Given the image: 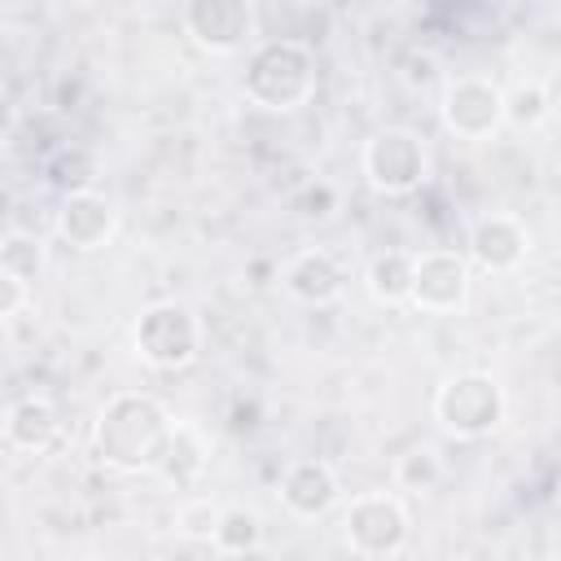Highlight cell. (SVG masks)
<instances>
[{
  "instance_id": "1",
  "label": "cell",
  "mask_w": 561,
  "mask_h": 561,
  "mask_svg": "<svg viewBox=\"0 0 561 561\" xmlns=\"http://www.w3.org/2000/svg\"><path fill=\"white\" fill-rule=\"evenodd\" d=\"M171 434H175V421L153 394L123 390L101 408L92 447H96V460L114 473H149L162 465Z\"/></svg>"
},
{
  "instance_id": "2",
  "label": "cell",
  "mask_w": 561,
  "mask_h": 561,
  "mask_svg": "<svg viewBox=\"0 0 561 561\" xmlns=\"http://www.w3.org/2000/svg\"><path fill=\"white\" fill-rule=\"evenodd\" d=\"M316 92V57L302 39H267L245 61V96L263 110H298Z\"/></svg>"
},
{
  "instance_id": "3",
  "label": "cell",
  "mask_w": 561,
  "mask_h": 561,
  "mask_svg": "<svg viewBox=\"0 0 561 561\" xmlns=\"http://www.w3.org/2000/svg\"><path fill=\"white\" fill-rule=\"evenodd\" d=\"M504 412H508L504 386L491 373H478V368L456 373V377H447L434 390V421L451 438H465V443L495 434L500 421H504Z\"/></svg>"
},
{
  "instance_id": "4",
  "label": "cell",
  "mask_w": 561,
  "mask_h": 561,
  "mask_svg": "<svg viewBox=\"0 0 561 561\" xmlns=\"http://www.w3.org/2000/svg\"><path fill=\"white\" fill-rule=\"evenodd\" d=\"M359 167H364L368 188L386 197H408L430 175V149L412 127H381L364 140Z\"/></svg>"
},
{
  "instance_id": "5",
  "label": "cell",
  "mask_w": 561,
  "mask_h": 561,
  "mask_svg": "<svg viewBox=\"0 0 561 561\" xmlns=\"http://www.w3.org/2000/svg\"><path fill=\"white\" fill-rule=\"evenodd\" d=\"M131 337H136V355L149 368L175 373V368H188L197 359V351H202V320L184 302H153V307L140 311Z\"/></svg>"
},
{
  "instance_id": "6",
  "label": "cell",
  "mask_w": 561,
  "mask_h": 561,
  "mask_svg": "<svg viewBox=\"0 0 561 561\" xmlns=\"http://www.w3.org/2000/svg\"><path fill=\"white\" fill-rule=\"evenodd\" d=\"M342 539L364 561H386L408 543V508L390 491H364L342 513Z\"/></svg>"
},
{
  "instance_id": "7",
  "label": "cell",
  "mask_w": 561,
  "mask_h": 561,
  "mask_svg": "<svg viewBox=\"0 0 561 561\" xmlns=\"http://www.w3.org/2000/svg\"><path fill=\"white\" fill-rule=\"evenodd\" d=\"M438 118L460 140H486L504 123V88L486 75H456L443 83Z\"/></svg>"
},
{
  "instance_id": "8",
  "label": "cell",
  "mask_w": 561,
  "mask_h": 561,
  "mask_svg": "<svg viewBox=\"0 0 561 561\" xmlns=\"http://www.w3.org/2000/svg\"><path fill=\"white\" fill-rule=\"evenodd\" d=\"M180 22L193 35V44L215 57L241 53L259 31L254 4H245V0H188L180 9Z\"/></svg>"
},
{
  "instance_id": "9",
  "label": "cell",
  "mask_w": 561,
  "mask_h": 561,
  "mask_svg": "<svg viewBox=\"0 0 561 561\" xmlns=\"http://www.w3.org/2000/svg\"><path fill=\"white\" fill-rule=\"evenodd\" d=\"M469 259L456 250H421L416 254V280H412V307L425 316H456L469 302Z\"/></svg>"
},
{
  "instance_id": "10",
  "label": "cell",
  "mask_w": 561,
  "mask_h": 561,
  "mask_svg": "<svg viewBox=\"0 0 561 561\" xmlns=\"http://www.w3.org/2000/svg\"><path fill=\"white\" fill-rule=\"evenodd\" d=\"M526 250H530V232L508 210H486L469 224V259L482 272H517L526 263Z\"/></svg>"
},
{
  "instance_id": "11",
  "label": "cell",
  "mask_w": 561,
  "mask_h": 561,
  "mask_svg": "<svg viewBox=\"0 0 561 561\" xmlns=\"http://www.w3.org/2000/svg\"><path fill=\"white\" fill-rule=\"evenodd\" d=\"M280 285H285L289 298H298L302 307H329V302H337L342 289H346V267L337 263L333 250L307 245V250H298V254L285 259Z\"/></svg>"
},
{
  "instance_id": "12",
  "label": "cell",
  "mask_w": 561,
  "mask_h": 561,
  "mask_svg": "<svg viewBox=\"0 0 561 561\" xmlns=\"http://www.w3.org/2000/svg\"><path fill=\"white\" fill-rule=\"evenodd\" d=\"M57 237L70 245V250H101L114 232V202L96 188H83V193H66L61 206H57Z\"/></svg>"
},
{
  "instance_id": "13",
  "label": "cell",
  "mask_w": 561,
  "mask_h": 561,
  "mask_svg": "<svg viewBox=\"0 0 561 561\" xmlns=\"http://www.w3.org/2000/svg\"><path fill=\"white\" fill-rule=\"evenodd\" d=\"M61 438V412L48 394H22L4 412V443L22 456H44Z\"/></svg>"
},
{
  "instance_id": "14",
  "label": "cell",
  "mask_w": 561,
  "mask_h": 561,
  "mask_svg": "<svg viewBox=\"0 0 561 561\" xmlns=\"http://www.w3.org/2000/svg\"><path fill=\"white\" fill-rule=\"evenodd\" d=\"M337 500H342V486H337L333 465L311 460V456L285 465V473H280V504H285L294 517L316 522V517H324Z\"/></svg>"
},
{
  "instance_id": "15",
  "label": "cell",
  "mask_w": 561,
  "mask_h": 561,
  "mask_svg": "<svg viewBox=\"0 0 561 561\" xmlns=\"http://www.w3.org/2000/svg\"><path fill=\"white\" fill-rule=\"evenodd\" d=\"M412 280H416V254L412 250H381L373 254L364 285L373 294V302L381 307H403L412 302Z\"/></svg>"
},
{
  "instance_id": "16",
  "label": "cell",
  "mask_w": 561,
  "mask_h": 561,
  "mask_svg": "<svg viewBox=\"0 0 561 561\" xmlns=\"http://www.w3.org/2000/svg\"><path fill=\"white\" fill-rule=\"evenodd\" d=\"M206 465H210V447H206V438H202L193 425H180V421H175V434H171V447H167L158 473H162L175 491H193V486L202 482Z\"/></svg>"
},
{
  "instance_id": "17",
  "label": "cell",
  "mask_w": 561,
  "mask_h": 561,
  "mask_svg": "<svg viewBox=\"0 0 561 561\" xmlns=\"http://www.w3.org/2000/svg\"><path fill=\"white\" fill-rule=\"evenodd\" d=\"M44 267H48L44 237L31 232V228H18V224L4 228V237H0V276H13V280H22V285L35 289V280L44 276Z\"/></svg>"
},
{
  "instance_id": "18",
  "label": "cell",
  "mask_w": 561,
  "mask_h": 561,
  "mask_svg": "<svg viewBox=\"0 0 561 561\" xmlns=\"http://www.w3.org/2000/svg\"><path fill=\"white\" fill-rule=\"evenodd\" d=\"M548 114H552V101H548V88L539 79H522V83L504 88V123L508 127L535 131Z\"/></svg>"
},
{
  "instance_id": "19",
  "label": "cell",
  "mask_w": 561,
  "mask_h": 561,
  "mask_svg": "<svg viewBox=\"0 0 561 561\" xmlns=\"http://www.w3.org/2000/svg\"><path fill=\"white\" fill-rule=\"evenodd\" d=\"M215 548L224 557H241V552H259L263 548V517L254 508H224L219 530H215Z\"/></svg>"
},
{
  "instance_id": "20",
  "label": "cell",
  "mask_w": 561,
  "mask_h": 561,
  "mask_svg": "<svg viewBox=\"0 0 561 561\" xmlns=\"http://www.w3.org/2000/svg\"><path fill=\"white\" fill-rule=\"evenodd\" d=\"M443 482V460L434 447H408L399 460H394V486L399 491H434Z\"/></svg>"
},
{
  "instance_id": "21",
  "label": "cell",
  "mask_w": 561,
  "mask_h": 561,
  "mask_svg": "<svg viewBox=\"0 0 561 561\" xmlns=\"http://www.w3.org/2000/svg\"><path fill=\"white\" fill-rule=\"evenodd\" d=\"M92 180H96V162L79 145L57 149V158L48 162V184H57L66 193H83V188H92Z\"/></svg>"
},
{
  "instance_id": "22",
  "label": "cell",
  "mask_w": 561,
  "mask_h": 561,
  "mask_svg": "<svg viewBox=\"0 0 561 561\" xmlns=\"http://www.w3.org/2000/svg\"><path fill=\"white\" fill-rule=\"evenodd\" d=\"M219 517H224V508H219L215 500L197 495V500H184V504L175 508V530H180L184 539H202V543H215Z\"/></svg>"
},
{
  "instance_id": "23",
  "label": "cell",
  "mask_w": 561,
  "mask_h": 561,
  "mask_svg": "<svg viewBox=\"0 0 561 561\" xmlns=\"http://www.w3.org/2000/svg\"><path fill=\"white\" fill-rule=\"evenodd\" d=\"M289 206H294L302 219H329V215L337 210V188H333L329 180H307V184L289 197Z\"/></svg>"
},
{
  "instance_id": "24",
  "label": "cell",
  "mask_w": 561,
  "mask_h": 561,
  "mask_svg": "<svg viewBox=\"0 0 561 561\" xmlns=\"http://www.w3.org/2000/svg\"><path fill=\"white\" fill-rule=\"evenodd\" d=\"M26 298H31V285H22L13 276H0V320H18Z\"/></svg>"
},
{
  "instance_id": "25",
  "label": "cell",
  "mask_w": 561,
  "mask_h": 561,
  "mask_svg": "<svg viewBox=\"0 0 561 561\" xmlns=\"http://www.w3.org/2000/svg\"><path fill=\"white\" fill-rule=\"evenodd\" d=\"M403 79H408V83H430V79H434V57H430V53H421V57L412 53V70H408Z\"/></svg>"
},
{
  "instance_id": "26",
  "label": "cell",
  "mask_w": 561,
  "mask_h": 561,
  "mask_svg": "<svg viewBox=\"0 0 561 561\" xmlns=\"http://www.w3.org/2000/svg\"><path fill=\"white\" fill-rule=\"evenodd\" d=\"M232 561H267L263 552H241V557H232Z\"/></svg>"
}]
</instances>
